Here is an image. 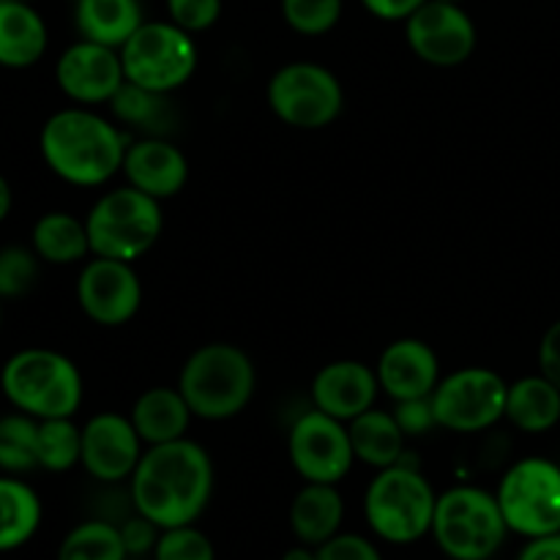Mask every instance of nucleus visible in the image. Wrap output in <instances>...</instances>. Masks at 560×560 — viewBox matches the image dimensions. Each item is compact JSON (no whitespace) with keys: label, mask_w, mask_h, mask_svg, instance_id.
Masks as SVG:
<instances>
[{"label":"nucleus","mask_w":560,"mask_h":560,"mask_svg":"<svg viewBox=\"0 0 560 560\" xmlns=\"http://www.w3.org/2000/svg\"><path fill=\"white\" fill-rule=\"evenodd\" d=\"M31 249L49 266H74L91 257L85 219L66 211H49L36 219L31 233Z\"/></svg>","instance_id":"obj_25"},{"label":"nucleus","mask_w":560,"mask_h":560,"mask_svg":"<svg viewBox=\"0 0 560 560\" xmlns=\"http://www.w3.org/2000/svg\"><path fill=\"white\" fill-rule=\"evenodd\" d=\"M282 560H317V547H310V545H295L290 547V550H284Z\"/></svg>","instance_id":"obj_43"},{"label":"nucleus","mask_w":560,"mask_h":560,"mask_svg":"<svg viewBox=\"0 0 560 560\" xmlns=\"http://www.w3.org/2000/svg\"><path fill=\"white\" fill-rule=\"evenodd\" d=\"M142 452H145V443L129 416L104 410V413L91 416L82 427L80 465L91 479L102 485L129 481L140 465Z\"/></svg>","instance_id":"obj_15"},{"label":"nucleus","mask_w":560,"mask_h":560,"mask_svg":"<svg viewBox=\"0 0 560 560\" xmlns=\"http://www.w3.org/2000/svg\"><path fill=\"white\" fill-rule=\"evenodd\" d=\"M345 498L337 485H315L304 481L290 503V528L295 541L310 547L326 545L337 534H342Z\"/></svg>","instance_id":"obj_21"},{"label":"nucleus","mask_w":560,"mask_h":560,"mask_svg":"<svg viewBox=\"0 0 560 560\" xmlns=\"http://www.w3.org/2000/svg\"><path fill=\"white\" fill-rule=\"evenodd\" d=\"M129 419L145 446H159V443H173L186 438L195 413H191L189 402L178 386H153L135 399Z\"/></svg>","instance_id":"obj_22"},{"label":"nucleus","mask_w":560,"mask_h":560,"mask_svg":"<svg viewBox=\"0 0 560 560\" xmlns=\"http://www.w3.org/2000/svg\"><path fill=\"white\" fill-rule=\"evenodd\" d=\"M350 446H353L355 463L370 465V468L383 470L405 459V432L399 430L392 410L370 408L348 424Z\"/></svg>","instance_id":"obj_24"},{"label":"nucleus","mask_w":560,"mask_h":560,"mask_svg":"<svg viewBox=\"0 0 560 560\" xmlns=\"http://www.w3.org/2000/svg\"><path fill=\"white\" fill-rule=\"evenodd\" d=\"M82 457V427L74 419H44L36 432L38 468L63 474L80 465Z\"/></svg>","instance_id":"obj_29"},{"label":"nucleus","mask_w":560,"mask_h":560,"mask_svg":"<svg viewBox=\"0 0 560 560\" xmlns=\"http://www.w3.org/2000/svg\"><path fill=\"white\" fill-rule=\"evenodd\" d=\"M38 255L25 246H3L0 249V299H25L38 282Z\"/></svg>","instance_id":"obj_32"},{"label":"nucleus","mask_w":560,"mask_h":560,"mask_svg":"<svg viewBox=\"0 0 560 560\" xmlns=\"http://www.w3.org/2000/svg\"><path fill=\"white\" fill-rule=\"evenodd\" d=\"M74 3H77V0H74Z\"/></svg>","instance_id":"obj_47"},{"label":"nucleus","mask_w":560,"mask_h":560,"mask_svg":"<svg viewBox=\"0 0 560 560\" xmlns=\"http://www.w3.org/2000/svg\"><path fill=\"white\" fill-rule=\"evenodd\" d=\"M0 326H3V299H0Z\"/></svg>","instance_id":"obj_44"},{"label":"nucleus","mask_w":560,"mask_h":560,"mask_svg":"<svg viewBox=\"0 0 560 560\" xmlns=\"http://www.w3.org/2000/svg\"><path fill=\"white\" fill-rule=\"evenodd\" d=\"M140 0H77L74 25L82 38L120 49L142 25Z\"/></svg>","instance_id":"obj_26"},{"label":"nucleus","mask_w":560,"mask_h":560,"mask_svg":"<svg viewBox=\"0 0 560 560\" xmlns=\"http://www.w3.org/2000/svg\"><path fill=\"white\" fill-rule=\"evenodd\" d=\"M178 388L195 419L228 421L255 397L257 370L238 345L208 342L186 359Z\"/></svg>","instance_id":"obj_4"},{"label":"nucleus","mask_w":560,"mask_h":560,"mask_svg":"<svg viewBox=\"0 0 560 560\" xmlns=\"http://www.w3.org/2000/svg\"><path fill=\"white\" fill-rule=\"evenodd\" d=\"M288 454L295 474L315 485H339L355 463L348 424L317 408L295 419L288 438Z\"/></svg>","instance_id":"obj_12"},{"label":"nucleus","mask_w":560,"mask_h":560,"mask_svg":"<svg viewBox=\"0 0 560 560\" xmlns=\"http://www.w3.org/2000/svg\"><path fill=\"white\" fill-rule=\"evenodd\" d=\"M77 304L88 320L104 328L135 320L142 304V282L135 262L91 255L77 277Z\"/></svg>","instance_id":"obj_14"},{"label":"nucleus","mask_w":560,"mask_h":560,"mask_svg":"<svg viewBox=\"0 0 560 560\" xmlns=\"http://www.w3.org/2000/svg\"><path fill=\"white\" fill-rule=\"evenodd\" d=\"M539 372L560 388V320L550 323L539 342Z\"/></svg>","instance_id":"obj_39"},{"label":"nucleus","mask_w":560,"mask_h":560,"mask_svg":"<svg viewBox=\"0 0 560 560\" xmlns=\"http://www.w3.org/2000/svg\"><path fill=\"white\" fill-rule=\"evenodd\" d=\"M120 528V536H124V545L126 550H129V558L131 556H148V552H153V547H156L159 541V534H162V528L159 525H153L151 520L142 517V514L135 512V517L126 520L124 525H118Z\"/></svg>","instance_id":"obj_38"},{"label":"nucleus","mask_w":560,"mask_h":560,"mask_svg":"<svg viewBox=\"0 0 560 560\" xmlns=\"http://www.w3.org/2000/svg\"><path fill=\"white\" fill-rule=\"evenodd\" d=\"M381 392L394 402L430 397L441 383V359L424 339H394L375 364Z\"/></svg>","instance_id":"obj_18"},{"label":"nucleus","mask_w":560,"mask_h":560,"mask_svg":"<svg viewBox=\"0 0 560 560\" xmlns=\"http://www.w3.org/2000/svg\"><path fill=\"white\" fill-rule=\"evenodd\" d=\"M430 534L446 558L490 560L512 530L495 492L459 485L438 495Z\"/></svg>","instance_id":"obj_6"},{"label":"nucleus","mask_w":560,"mask_h":560,"mask_svg":"<svg viewBox=\"0 0 560 560\" xmlns=\"http://www.w3.org/2000/svg\"><path fill=\"white\" fill-rule=\"evenodd\" d=\"M49 31L31 0H0V66L31 69L44 58Z\"/></svg>","instance_id":"obj_20"},{"label":"nucleus","mask_w":560,"mask_h":560,"mask_svg":"<svg viewBox=\"0 0 560 560\" xmlns=\"http://www.w3.org/2000/svg\"><path fill=\"white\" fill-rule=\"evenodd\" d=\"M438 495L430 479L408 459L377 470L364 492V517L388 545H413L432 530Z\"/></svg>","instance_id":"obj_5"},{"label":"nucleus","mask_w":560,"mask_h":560,"mask_svg":"<svg viewBox=\"0 0 560 560\" xmlns=\"http://www.w3.org/2000/svg\"><path fill=\"white\" fill-rule=\"evenodd\" d=\"M381 394L375 366L355 359H339L320 366L312 377V405L323 413L350 424L375 408V399Z\"/></svg>","instance_id":"obj_17"},{"label":"nucleus","mask_w":560,"mask_h":560,"mask_svg":"<svg viewBox=\"0 0 560 560\" xmlns=\"http://www.w3.org/2000/svg\"><path fill=\"white\" fill-rule=\"evenodd\" d=\"M405 38L419 60L435 69H454L474 55L476 25L459 3L427 0L405 20Z\"/></svg>","instance_id":"obj_13"},{"label":"nucleus","mask_w":560,"mask_h":560,"mask_svg":"<svg viewBox=\"0 0 560 560\" xmlns=\"http://www.w3.org/2000/svg\"><path fill=\"white\" fill-rule=\"evenodd\" d=\"M509 383L490 366H463L441 377L432 392V408L441 430L474 435L506 419Z\"/></svg>","instance_id":"obj_11"},{"label":"nucleus","mask_w":560,"mask_h":560,"mask_svg":"<svg viewBox=\"0 0 560 560\" xmlns=\"http://www.w3.org/2000/svg\"><path fill=\"white\" fill-rule=\"evenodd\" d=\"M153 560H217V547L195 525L164 528L153 547Z\"/></svg>","instance_id":"obj_34"},{"label":"nucleus","mask_w":560,"mask_h":560,"mask_svg":"<svg viewBox=\"0 0 560 560\" xmlns=\"http://www.w3.org/2000/svg\"><path fill=\"white\" fill-rule=\"evenodd\" d=\"M55 82L60 93L80 107L109 104L126 82L120 52L107 44L80 38L60 52L55 63Z\"/></svg>","instance_id":"obj_16"},{"label":"nucleus","mask_w":560,"mask_h":560,"mask_svg":"<svg viewBox=\"0 0 560 560\" xmlns=\"http://www.w3.org/2000/svg\"><path fill=\"white\" fill-rule=\"evenodd\" d=\"M506 421L528 435H545L560 421V388L545 375H525L509 383Z\"/></svg>","instance_id":"obj_23"},{"label":"nucleus","mask_w":560,"mask_h":560,"mask_svg":"<svg viewBox=\"0 0 560 560\" xmlns=\"http://www.w3.org/2000/svg\"><path fill=\"white\" fill-rule=\"evenodd\" d=\"M11 206H14V191H11V184L5 180V175H0V222L9 219Z\"/></svg>","instance_id":"obj_42"},{"label":"nucleus","mask_w":560,"mask_h":560,"mask_svg":"<svg viewBox=\"0 0 560 560\" xmlns=\"http://www.w3.org/2000/svg\"><path fill=\"white\" fill-rule=\"evenodd\" d=\"M115 118L124 126H137V129H151L162 124L164 115V96L162 93L145 91L135 82H124L120 91L109 102Z\"/></svg>","instance_id":"obj_31"},{"label":"nucleus","mask_w":560,"mask_h":560,"mask_svg":"<svg viewBox=\"0 0 560 560\" xmlns=\"http://www.w3.org/2000/svg\"><path fill=\"white\" fill-rule=\"evenodd\" d=\"M268 107L284 126L317 131L342 115L345 91L331 69L315 60H293L268 80Z\"/></svg>","instance_id":"obj_10"},{"label":"nucleus","mask_w":560,"mask_h":560,"mask_svg":"<svg viewBox=\"0 0 560 560\" xmlns=\"http://www.w3.org/2000/svg\"><path fill=\"white\" fill-rule=\"evenodd\" d=\"M394 419H397L399 430L405 432V438H424L427 432H432L438 427L435 408H432V394L430 397H416V399H402V402H394Z\"/></svg>","instance_id":"obj_36"},{"label":"nucleus","mask_w":560,"mask_h":560,"mask_svg":"<svg viewBox=\"0 0 560 560\" xmlns=\"http://www.w3.org/2000/svg\"><path fill=\"white\" fill-rule=\"evenodd\" d=\"M120 173L126 175V184L162 202L180 195L189 180V162L175 142L164 137H142L129 142Z\"/></svg>","instance_id":"obj_19"},{"label":"nucleus","mask_w":560,"mask_h":560,"mask_svg":"<svg viewBox=\"0 0 560 560\" xmlns=\"http://www.w3.org/2000/svg\"><path fill=\"white\" fill-rule=\"evenodd\" d=\"M164 3H167L170 22L184 27L191 36L213 27L222 16V0H164Z\"/></svg>","instance_id":"obj_35"},{"label":"nucleus","mask_w":560,"mask_h":560,"mask_svg":"<svg viewBox=\"0 0 560 560\" xmlns=\"http://www.w3.org/2000/svg\"><path fill=\"white\" fill-rule=\"evenodd\" d=\"M36 432L38 421L20 410L0 419V470L3 474L16 476L38 468Z\"/></svg>","instance_id":"obj_30"},{"label":"nucleus","mask_w":560,"mask_h":560,"mask_svg":"<svg viewBox=\"0 0 560 560\" xmlns=\"http://www.w3.org/2000/svg\"><path fill=\"white\" fill-rule=\"evenodd\" d=\"M282 16L301 36H326L342 20V0H282Z\"/></svg>","instance_id":"obj_33"},{"label":"nucleus","mask_w":560,"mask_h":560,"mask_svg":"<svg viewBox=\"0 0 560 560\" xmlns=\"http://www.w3.org/2000/svg\"><path fill=\"white\" fill-rule=\"evenodd\" d=\"M317 560H386L375 541L361 534H337L317 547Z\"/></svg>","instance_id":"obj_37"},{"label":"nucleus","mask_w":560,"mask_h":560,"mask_svg":"<svg viewBox=\"0 0 560 560\" xmlns=\"http://www.w3.org/2000/svg\"><path fill=\"white\" fill-rule=\"evenodd\" d=\"M517 560H560V534L528 539Z\"/></svg>","instance_id":"obj_41"},{"label":"nucleus","mask_w":560,"mask_h":560,"mask_svg":"<svg viewBox=\"0 0 560 560\" xmlns=\"http://www.w3.org/2000/svg\"><path fill=\"white\" fill-rule=\"evenodd\" d=\"M118 52L126 82L162 96L184 88L195 77L200 60L195 36L170 20L142 22Z\"/></svg>","instance_id":"obj_8"},{"label":"nucleus","mask_w":560,"mask_h":560,"mask_svg":"<svg viewBox=\"0 0 560 560\" xmlns=\"http://www.w3.org/2000/svg\"><path fill=\"white\" fill-rule=\"evenodd\" d=\"M213 485L211 454L200 443L180 438L145 446L129 479L131 506L162 530L195 525L211 503Z\"/></svg>","instance_id":"obj_1"},{"label":"nucleus","mask_w":560,"mask_h":560,"mask_svg":"<svg viewBox=\"0 0 560 560\" xmlns=\"http://www.w3.org/2000/svg\"><path fill=\"white\" fill-rule=\"evenodd\" d=\"M42 525V498L16 476H0V552L20 550Z\"/></svg>","instance_id":"obj_27"},{"label":"nucleus","mask_w":560,"mask_h":560,"mask_svg":"<svg viewBox=\"0 0 560 560\" xmlns=\"http://www.w3.org/2000/svg\"><path fill=\"white\" fill-rule=\"evenodd\" d=\"M509 530L525 539L560 534V465L523 457L501 476L495 490Z\"/></svg>","instance_id":"obj_9"},{"label":"nucleus","mask_w":560,"mask_h":560,"mask_svg":"<svg viewBox=\"0 0 560 560\" xmlns=\"http://www.w3.org/2000/svg\"><path fill=\"white\" fill-rule=\"evenodd\" d=\"M129 142L120 126L77 104L58 109L44 120L38 151L60 180L93 189L120 173Z\"/></svg>","instance_id":"obj_2"},{"label":"nucleus","mask_w":560,"mask_h":560,"mask_svg":"<svg viewBox=\"0 0 560 560\" xmlns=\"http://www.w3.org/2000/svg\"><path fill=\"white\" fill-rule=\"evenodd\" d=\"M3 397L20 413L44 419H74L82 405V375L69 355L49 348H25L0 370Z\"/></svg>","instance_id":"obj_3"},{"label":"nucleus","mask_w":560,"mask_h":560,"mask_svg":"<svg viewBox=\"0 0 560 560\" xmlns=\"http://www.w3.org/2000/svg\"><path fill=\"white\" fill-rule=\"evenodd\" d=\"M0 419H3V416H0Z\"/></svg>","instance_id":"obj_46"},{"label":"nucleus","mask_w":560,"mask_h":560,"mask_svg":"<svg viewBox=\"0 0 560 560\" xmlns=\"http://www.w3.org/2000/svg\"><path fill=\"white\" fill-rule=\"evenodd\" d=\"M443 3H463V0H443Z\"/></svg>","instance_id":"obj_45"},{"label":"nucleus","mask_w":560,"mask_h":560,"mask_svg":"<svg viewBox=\"0 0 560 560\" xmlns=\"http://www.w3.org/2000/svg\"><path fill=\"white\" fill-rule=\"evenodd\" d=\"M129 550L124 545L118 525L107 520H85L63 536L58 547V560H126Z\"/></svg>","instance_id":"obj_28"},{"label":"nucleus","mask_w":560,"mask_h":560,"mask_svg":"<svg viewBox=\"0 0 560 560\" xmlns=\"http://www.w3.org/2000/svg\"><path fill=\"white\" fill-rule=\"evenodd\" d=\"M91 255L135 262L156 246L162 235V202L135 186L109 189L98 197L85 217Z\"/></svg>","instance_id":"obj_7"},{"label":"nucleus","mask_w":560,"mask_h":560,"mask_svg":"<svg viewBox=\"0 0 560 560\" xmlns=\"http://www.w3.org/2000/svg\"><path fill=\"white\" fill-rule=\"evenodd\" d=\"M427 0H361V5L383 22H405Z\"/></svg>","instance_id":"obj_40"}]
</instances>
